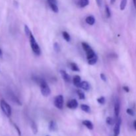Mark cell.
Listing matches in <instances>:
<instances>
[{"label":"cell","instance_id":"obj_17","mask_svg":"<svg viewBox=\"0 0 136 136\" xmlns=\"http://www.w3.org/2000/svg\"><path fill=\"white\" fill-rule=\"evenodd\" d=\"M97 61H98V56H97L96 54L95 56L93 57H92L91 59L88 60V63L90 65H94V64H95L97 63Z\"/></svg>","mask_w":136,"mask_h":136},{"label":"cell","instance_id":"obj_8","mask_svg":"<svg viewBox=\"0 0 136 136\" xmlns=\"http://www.w3.org/2000/svg\"><path fill=\"white\" fill-rule=\"evenodd\" d=\"M78 106V102L75 99H72L70 101H68L67 102V106L70 109H72V110H74Z\"/></svg>","mask_w":136,"mask_h":136},{"label":"cell","instance_id":"obj_27","mask_svg":"<svg viewBox=\"0 0 136 136\" xmlns=\"http://www.w3.org/2000/svg\"><path fill=\"white\" fill-rule=\"evenodd\" d=\"M105 13H106V15L107 17V18L110 17L111 16V11L110 10V7H108V6H106L105 7Z\"/></svg>","mask_w":136,"mask_h":136},{"label":"cell","instance_id":"obj_11","mask_svg":"<svg viewBox=\"0 0 136 136\" xmlns=\"http://www.w3.org/2000/svg\"><path fill=\"white\" fill-rule=\"evenodd\" d=\"M79 88H82L85 90H88L90 88V84L86 81L81 82V83H80Z\"/></svg>","mask_w":136,"mask_h":136},{"label":"cell","instance_id":"obj_24","mask_svg":"<svg viewBox=\"0 0 136 136\" xmlns=\"http://www.w3.org/2000/svg\"><path fill=\"white\" fill-rule=\"evenodd\" d=\"M127 2H128V0H121V2H120V10L124 11V10H125L127 5Z\"/></svg>","mask_w":136,"mask_h":136},{"label":"cell","instance_id":"obj_13","mask_svg":"<svg viewBox=\"0 0 136 136\" xmlns=\"http://www.w3.org/2000/svg\"><path fill=\"white\" fill-rule=\"evenodd\" d=\"M49 129L50 132H54L57 129V125L56 122L54 121H50L49 124Z\"/></svg>","mask_w":136,"mask_h":136},{"label":"cell","instance_id":"obj_37","mask_svg":"<svg viewBox=\"0 0 136 136\" xmlns=\"http://www.w3.org/2000/svg\"><path fill=\"white\" fill-rule=\"evenodd\" d=\"M3 57V52H2V49H0V57Z\"/></svg>","mask_w":136,"mask_h":136},{"label":"cell","instance_id":"obj_30","mask_svg":"<svg viewBox=\"0 0 136 136\" xmlns=\"http://www.w3.org/2000/svg\"><path fill=\"white\" fill-rule=\"evenodd\" d=\"M97 102H98L100 104L104 105L105 104V102H106V99H105V98L104 96H101L97 99Z\"/></svg>","mask_w":136,"mask_h":136},{"label":"cell","instance_id":"obj_7","mask_svg":"<svg viewBox=\"0 0 136 136\" xmlns=\"http://www.w3.org/2000/svg\"><path fill=\"white\" fill-rule=\"evenodd\" d=\"M120 112V102L119 99H116L114 104V115L116 119H117L119 117Z\"/></svg>","mask_w":136,"mask_h":136},{"label":"cell","instance_id":"obj_23","mask_svg":"<svg viewBox=\"0 0 136 136\" xmlns=\"http://www.w3.org/2000/svg\"><path fill=\"white\" fill-rule=\"evenodd\" d=\"M82 46L84 50H85V52L88 51V50H90V49H92V48L90 47V45H89L87 43H85V42L82 43Z\"/></svg>","mask_w":136,"mask_h":136},{"label":"cell","instance_id":"obj_5","mask_svg":"<svg viewBox=\"0 0 136 136\" xmlns=\"http://www.w3.org/2000/svg\"><path fill=\"white\" fill-rule=\"evenodd\" d=\"M7 96L8 97L9 99H10L11 102H13V103L19 105V106L21 105V102H20L19 98L15 96V94H14L11 90H8V91L7 92Z\"/></svg>","mask_w":136,"mask_h":136},{"label":"cell","instance_id":"obj_4","mask_svg":"<svg viewBox=\"0 0 136 136\" xmlns=\"http://www.w3.org/2000/svg\"><path fill=\"white\" fill-rule=\"evenodd\" d=\"M63 104H64V97L63 95L60 94L55 97L54 100V105L57 108L62 110L63 108Z\"/></svg>","mask_w":136,"mask_h":136},{"label":"cell","instance_id":"obj_6","mask_svg":"<svg viewBox=\"0 0 136 136\" xmlns=\"http://www.w3.org/2000/svg\"><path fill=\"white\" fill-rule=\"evenodd\" d=\"M121 124V118H118L116 120L114 129V136H118L120 132V126Z\"/></svg>","mask_w":136,"mask_h":136},{"label":"cell","instance_id":"obj_28","mask_svg":"<svg viewBox=\"0 0 136 136\" xmlns=\"http://www.w3.org/2000/svg\"><path fill=\"white\" fill-rule=\"evenodd\" d=\"M114 120L111 117H107L106 118V123L108 124L109 125H113L114 124Z\"/></svg>","mask_w":136,"mask_h":136},{"label":"cell","instance_id":"obj_41","mask_svg":"<svg viewBox=\"0 0 136 136\" xmlns=\"http://www.w3.org/2000/svg\"><path fill=\"white\" fill-rule=\"evenodd\" d=\"M46 136H49V135H46Z\"/></svg>","mask_w":136,"mask_h":136},{"label":"cell","instance_id":"obj_15","mask_svg":"<svg viewBox=\"0 0 136 136\" xmlns=\"http://www.w3.org/2000/svg\"><path fill=\"white\" fill-rule=\"evenodd\" d=\"M49 5V7L51 9L52 11L54 13L59 12V7H58L57 5L55 3H52V2H48Z\"/></svg>","mask_w":136,"mask_h":136},{"label":"cell","instance_id":"obj_29","mask_svg":"<svg viewBox=\"0 0 136 136\" xmlns=\"http://www.w3.org/2000/svg\"><path fill=\"white\" fill-rule=\"evenodd\" d=\"M53 48H54V50L57 52V53H59L60 51V45L58 43H54V45H53Z\"/></svg>","mask_w":136,"mask_h":136},{"label":"cell","instance_id":"obj_31","mask_svg":"<svg viewBox=\"0 0 136 136\" xmlns=\"http://www.w3.org/2000/svg\"><path fill=\"white\" fill-rule=\"evenodd\" d=\"M126 112H127V114H128L130 115V116H135V112H134V111L132 110V109H130V108L127 109Z\"/></svg>","mask_w":136,"mask_h":136},{"label":"cell","instance_id":"obj_25","mask_svg":"<svg viewBox=\"0 0 136 136\" xmlns=\"http://www.w3.org/2000/svg\"><path fill=\"white\" fill-rule=\"evenodd\" d=\"M24 30H25V33L26 36H27L28 38H29V37H30L31 34L32 33L31 32V31H30V29H29V27L25 25V27H24Z\"/></svg>","mask_w":136,"mask_h":136},{"label":"cell","instance_id":"obj_10","mask_svg":"<svg viewBox=\"0 0 136 136\" xmlns=\"http://www.w3.org/2000/svg\"><path fill=\"white\" fill-rule=\"evenodd\" d=\"M73 84L75 86L79 88L80 83H81V78L78 75H76L73 77Z\"/></svg>","mask_w":136,"mask_h":136},{"label":"cell","instance_id":"obj_26","mask_svg":"<svg viewBox=\"0 0 136 136\" xmlns=\"http://www.w3.org/2000/svg\"><path fill=\"white\" fill-rule=\"evenodd\" d=\"M77 94H78V98H80V100H84L85 99V93L83 92L81 90H77Z\"/></svg>","mask_w":136,"mask_h":136},{"label":"cell","instance_id":"obj_14","mask_svg":"<svg viewBox=\"0 0 136 136\" xmlns=\"http://www.w3.org/2000/svg\"><path fill=\"white\" fill-rule=\"evenodd\" d=\"M82 124H83L85 126H86L88 129H90V130L93 129V128H94L93 124L90 121V120H84V121H82Z\"/></svg>","mask_w":136,"mask_h":136},{"label":"cell","instance_id":"obj_9","mask_svg":"<svg viewBox=\"0 0 136 136\" xmlns=\"http://www.w3.org/2000/svg\"><path fill=\"white\" fill-rule=\"evenodd\" d=\"M60 73L61 74L62 78H63V80L66 82H68V83H70L71 82V76L67 74V72H66L64 70H61L60 71Z\"/></svg>","mask_w":136,"mask_h":136},{"label":"cell","instance_id":"obj_21","mask_svg":"<svg viewBox=\"0 0 136 136\" xmlns=\"http://www.w3.org/2000/svg\"><path fill=\"white\" fill-rule=\"evenodd\" d=\"M70 67H71V68L72 71H75V72H79V71H80L79 67H78V65L76 63H71V64H70Z\"/></svg>","mask_w":136,"mask_h":136},{"label":"cell","instance_id":"obj_33","mask_svg":"<svg viewBox=\"0 0 136 136\" xmlns=\"http://www.w3.org/2000/svg\"><path fill=\"white\" fill-rule=\"evenodd\" d=\"M96 3L98 7H102V0H96Z\"/></svg>","mask_w":136,"mask_h":136},{"label":"cell","instance_id":"obj_32","mask_svg":"<svg viewBox=\"0 0 136 136\" xmlns=\"http://www.w3.org/2000/svg\"><path fill=\"white\" fill-rule=\"evenodd\" d=\"M100 78H101V79L103 80V81L106 82V80H107V79H106V75L104 74H103V73L100 74Z\"/></svg>","mask_w":136,"mask_h":136},{"label":"cell","instance_id":"obj_40","mask_svg":"<svg viewBox=\"0 0 136 136\" xmlns=\"http://www.w3.org/2000/svg\"><path fill=\"white\" fill-rule=\"evenodd\" d=\"M116 0H110V3L111 4H114V3H115V2H116Z\"/></svg>","mask_w":136,"mask_h":136},{"label":"cell","instance_id":"obj_20","mask_svg":"<svg viewBox=\"0 0 136 136\" xmlns=\"http://www.w3.org/2000/svg\"><path fill=\"white\" fill-rule=\"evenodd\" d=\"M80 108H81L82 110L84 111L85 112H86V113H89L90 112V106L86 104H82L80 106Z\"/></svg>","mask_w":136,"mask_h":136},{"label":"cell","instance_id":"obj_22","mask_svg":"<svg viewBox=\"0 0 136 136\" xmlns=\"http://www.w3.org/2000/svg\"><path fill=\"white\" fill-rule=\"evenodd\" d=\"M62 34H63V38H64V39L67 42H70V41H71V36H70V35L68 34L67 32L63 31Z\"/></svg>","mask_w":136,"mask_h":136},{"label":"cell","instance_id":"obj_38","mask_svg":"<svg viewBox=\"0 0 136 136\" xmlns=\"http://www.w3.org/2000/svg\"><path fill=\"white\" fill-rule=\"evenodd\" d=\"M133 6H134L135 8L136 9V0H133Z\"/></svg>","mask_w":136,"mask_h":136},{"label":"cell","instance_id":"obj_39","mask_svg":"<svg viewBox=\"0 0 136 136\" xmlns=\"http://www.w3.org/2000/svg\"><path fill=\"white\" fill-rule=\"evenodd\" d=\"M133 127H134L135 129L136 130V120H135L134 122H133Z\"/></svg>","mask_w":136,"mask_h":136},{"label":"cell","instance_id":"obj_12","mask_svg":"<svg viewBox=\"0 0 136 136\" xmlns=\"http://www.w3.org/2000/svg\"><path fill=\"white\" fill-rule=\"evenodd\" d=\"M86 23L87 24L90 25H93L95 23V18L92 16V15H89L86 18Z\"/></svg>","mask_w":136,"mask_h":136},{"label":"cell","instance_id":"obj_2","mask_svg":"<svg viewBox=\"0 0 136 136\" xmlns=\"http://www.w3.org/2000/svg\"><path fill=\"white\" fill-rule=\"evenodd\" d=\"M29 39V42H30L31 47L33 53H34L36 55H37V56H39L41 53V49H40L39 45H38V43H37V41H35V37H33V35L32 33L31 34Z\"/></svg>","mask_w":136,"mask_h":136},{"label":"cell","instance_id":"obj_36","mask_svg":"<svg viewBox=\"0 0 136 136\" xmlns=\"http://www.w3.org/2000/svg\"><path fill=\"white\" fill-rule=\"evenodd\" d=\"M48 2H52V3H57V0H47Z\"/></svg>","mask_w":136,"mask_h":136},{"label":"cell","instance_id":"obj_35","mask_svg":"<svg viewBox=\"0 0 136 136\" xmlns=\"http://www.w3.org/2000/svg\"><path fill=\"white\" fill-rule=\"evenodd\" d=\"M13 125H14V127H15V129H16L17 131V132H18V133H19V135H21V132H20V130H19V128H18V127H17V125H15V124H13Z\"/></svg>","mask_w":136,"mask_h":136},{"label":"cell","instance_id":"obj_3","mask_svg":"<svg viewBox=\"0 0 136 136\" xmlns=\"http://www.w3.org/2000/svg\"><path fill=\"white\" fill-rule=\"evenodd\" d=\"M0 106H1V108H2L3 113H4L7 117H10V116H11V113H12L11 107L6 100L2 99V100L0 101Z\"/></svg>","mask_w":136,"mask_h":136},{"label":"cell","instance_id":"obj_19","mask_svg":"<svg viewBox=\"0 0 136 136\" xmlns=\"http://www.w3.org/2000/svg\"><path fill=\"white\" fill-rule=\"evenodd\" d=\"M31 128L33 133L36 134L37 133V132H38V129H37V126L36 125L35 122L34 121H33V120H31Z\"/></svg>","mask_w":136,"mask_h":136},{"label":"cell","instance_id":"obj_18","mask_svg":"<svg viewBox=\"0 0 136 136\" xmlns=\"http://www.w3.org/2000/svg\"><path fill=\"white\" fill-rule=\"evenodd\" d=\"M86 58H87L88 60L91 59L92 57H93L96 55L95 52L94 51V50H93L92 49H91L90 50H88V51L86 52Z\"/></svg>","mask_w":136,"mask_h":136},{"label":"cell","instance_id":"obj_16","mask_svg":"<svg viewBox=\"0 0 136 136\" xmlns=\"http://www.w3.org/2000/svg\"><path fill=\"white\" fill-rule=\"evenodd\" d=\"M79 6L82 8H84V7H86V6H88L89 4V0H79L78 2Z\"/></svg>","mask_w":136,"mask_h":136},{"label":"cell","instance_id":"obj_34","mask_svg":"<svg viewBox=\"0 0 136 136\" xmlns=\"http://www.w3.org/2000/svg\"><path fill=\"white\" fill-rule=\"evenodd\" d=\"M123 90L125 92H129V88L128 86H124V87H123Z\"/></svg>","mask_w":136,"mask_h":136},{"label":"cell","instance_id":"obj_1","mask_svg":"<svg viewBox=\"0 0 136 136\" xmlns=\"http://www.w3.org/2000/svg\"><path fill=\"white\" fill-rule=\"evenodd\" d=\"M36 82L39 85L40 88H41V92L43 96L47 97L51 93L50 87L47 85L46 82L45 80L42 78H37L36 79Z\"/></svg>","mask_w":136,"mask_h":136}]
</instances>
